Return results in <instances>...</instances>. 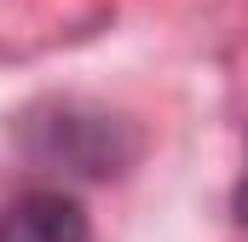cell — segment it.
<instances>
[{
	"mask_svg": "<svg viewBox=\"0 0 248 242\" xmlns=\"http://www.w3.org/2000/svg\"><path fill=\"white\" fill-rule=\"evenodd\" d=\"M23 144L35 162L69 167L81 179H116L139 156V133L110 110H93L81 98H52L23 116Z\"/></svg>",
	"mask_w": 248,
	"mask_h": 242,
	"instance_id": "cell-1",
	"label": "cell"
},
{
	"mask_svg": "<svg viewBox=\"0 0 248 242\" xmlns=\"http://www.w3.org/2000/svg\"><path fill=\"white\" fill-rule=\"evenodd\" d=\"M0 242H93V219L69 190H23L0 208Z\"/></svg>",
	"mask_w": 248,
	"mask_h": 242,
	"instance_id": "cell-2",
	"label": "cell"
},
{
	"mask_svg": "<svg viewBox=\"0 0 248 242\" xmlns=\"http://www.w3.org/2000/svg\"><path fill=\"white\" fill-rule=\"evenodd\" d=\"M231 213H237V225H248V167H243V179H237V196H231Z\"/></svg>",
	"mask_w": 248,
	"mask_h": 242,
	"instance_id": "cell-3",
	"label": "cell"
}]
</instances>
